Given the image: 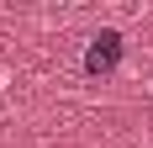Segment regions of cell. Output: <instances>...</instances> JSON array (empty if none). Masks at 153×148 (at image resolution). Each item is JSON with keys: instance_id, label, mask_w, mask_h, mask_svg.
<instances>
[{"instance_id": "obj_1", "label": "cell", "mask_w": 153, "mask_h": 148, "mask_svg": "<svg viewBox=\"0 0 153 148\" xmlns=\"http://www.w3.org/2000/svg\"><path fill=\"white\" fill-rule=\"evenodd\" d=\"M85 74H90V79H106V74H116V64H122V32H95L90 37V48H85Z\"/></svg>"}]
</instances>
